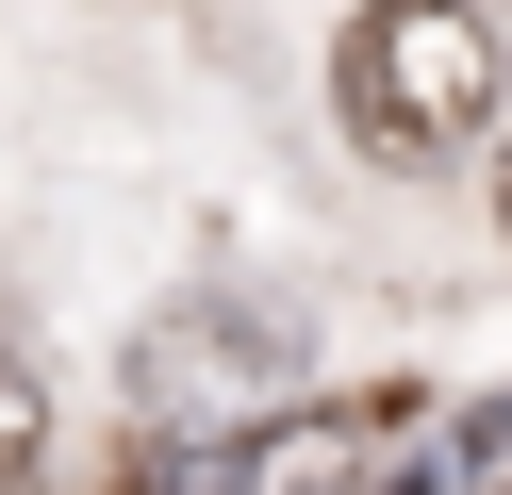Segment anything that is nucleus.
<instances>
[{
    "instance_id": "nucleus-1",
    "label": "nucleus",
    "mask_w": 512,
    "mask_h": 495,
    "mask_svg": "<svg viewBox=\"0 0 512 495\" xmlns=\"http://www.w3.org/2000/svg\"><path fill=\"white\" fill-rule=\"evenodd\" d=\"M496 83H512V50H496V17H479V0H364V17H347V50H331V116L364 132L380 165H446V149H479Z\"/></svg>"
},
{
    "instance_id": "nucleus-2",
    "label": "nucleus",
    "mask_w": 512,
    "mask_h": 495,
    "mask_svg": "<svg viewBox=\"0 0 512 495\" xmlns=\"http://www.w3.org/2000/svg\"><path fill=\"white\" fill-rule=\"evenodd\" d=\"M281 363H298V330L248 314V297H215V314H166L133 347V396H149V429H182V446H232L248 396H281Z\"/></svg>"
},
{
    "instance_id": "nucleus-6",
    "label": "nucleus",
    "mask_w": 512,
    "mask_h": 495,
    "mask_svg": "<svg viewBox=\"0 0 512 495\" xmlns=\"http://www.w3.org/2000/svg\"><path fill=\"white\" fill-rule=\"evenodd\" d=\"M496 215H512V165H496Z\"/></svg>"
},
{
    "instance_id": "nucleus-3",
    "label": "nucleus",
    "mask_w": 512,
    "mask_h": 495,
    "mask_svg": "<svg viewBox=\"0 0 512 495\" xmlns=\"http://www.w3.org/2000/svg\"><path fill=\"white\" fill-rule=\"evenodd\" d=\"M397 413H413V396H314V413H281V429H248V446H215V479H232V495H364Z\"/></svg>"
},
{
    "instance_id": "nucleus-5",
    "label": "nucleus",
    "mask_w": 512,
    "mask_h": 495,
    "mask_svg": "<svg viewBox=\"0 0 512 495\" xmlns=\"http://www.w3.org/2000/svg\"><path fill=\"white\" fill-rule=\"evenodd\" d=\"M364 495H430V479H364Z\"/></svg>"
},
{
    "instance_id": "nucleus-4",
    "label": "nucleus",
    "mask_w": 512,
    "mask_h": 495,
    "mask_svg": "<svg viewBox=\"0 0 512 495\" xmlns=\"http://www.w3.org/2000/svg\"><path fill=\"white\" fill-rule=\"evenodd\" d=\"M34 446H50V413H34V380H17V363H0V495L34 479Z\"/></svg>"
}]
</instances>
